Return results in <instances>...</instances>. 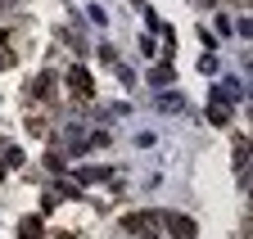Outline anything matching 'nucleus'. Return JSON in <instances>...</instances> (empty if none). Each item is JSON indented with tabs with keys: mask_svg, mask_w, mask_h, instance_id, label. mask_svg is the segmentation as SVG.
<instances>
[{
	"mask_svg": "<svg viewBox=\"0 0 253 239\" xmlns=\"http://www.w3.org/2000/svg\"><path fill=\"white\" fill-rule=\"evenodd\" d=\"M68 91L77 95V100H90L95 95V81H90V72L77 64V68H68Z\"/></svg>",
	"mask_w": 253,
	"mask_h": 239,
	"instance_id": "f257e3e1",
	"label": "nucleus"
},
{
	"mask_svg": "<svg viewBox=\"0 0 253 239\" xmlns=\"http://www.w3.org/2000/svg\"><path fill=\"white\" fill-rule=\"evenodd\" d=\"M158 226H163V230H172L176 239H195V221H190L185 212H168V217L158 221Z\"/></svg>",
	"mask_w": 253,
	"mask_h": 239,
	"instance_id": "f03ea898",
	"label": "nucleus"
},
{
	"mask_svg": "<svg viewBox=\"0 0 253 239\" xmlns=\"http://www.w3.org/2000/svg\"><path fill=\"white\" fill-rule=\"evenodd\" d=\"M212 95H221V100H226V104H235V100H244V95H249V86H244L240 77H231V81H221V86H217V91H212Z\"/></svg>",
	"mask_w": 253,
	"mask_h": 239,
	"instance_id": "7ed1b4c3",
	"label": "nucleus"
},
{
	"mask_svg": "<svg viewBox=\"0 0 253 239\" xmlns=\"http://www.w3.org/2000/svg\"><path fill=\"white\" fill-rule=\"evenodd\" d=\"M45 95H54V77L50 72H41V77L27 81V100H45Z\"/></svg>",
	"mask_w": 253,
	"mask_h": 239,
	"instance_id": "20e7f679",
	"label": "nucleus"
},
{
	"mask_svg": "<svg viewBox=\"0 0 253 239\" xmlns=\"http://www.w3.org/2000/svg\"><path fill=\"white\" fill-rule=\"evenodd\" d=\"M158 221H163L158 212H136V217H126V230H136V235H149Z\"/></svg>",
	"mask_w": 253,
	"mask_h": 239,
	"instance_id": "39448f33",
	"label": "nucleus"
},
{
	"mask_svg": "<svg viewBox=\"0 0 253 239\" xmlns=\"http://www.w3.org/2000/svg\"><path fill=\"white\" fill-rule=\"evenodd\" d=\"M208 122H212V127H226V122H231V104L221 100V95H212V104H208Z\"/></svg>",
	"mask_w": 253,
	"mask_h": 239,
	"instance_id": "423d86ee",
	"label": "nucleus"
},
{
	"mask_svg": "<svg viewBox=\"0 0 253 239\" xmlns=\"http://www.w3.org/2000/svg\"><path fill=\"white\" fill-rule=\"evenodd\" d=\"M181 108H185V100L176 91H158V113H181Z\"/></svg>",
	"mask_w": 253,
	"mask_h": 239,
	"instance_id": "0eeeda50",
	"label": "nucleus"
},
{
	"mask_svg": "<svg viewBox=\"0 0 253 239\" xmlns=\"http://www.w3.org/2000/svg\"><path fill=\"white\" fill-rule=\"evenodd\" d=\"M109 176H113L109 167H82V171H77V181H82V185H95V181H109Z\"/></svg>",
	"mask_w": 253,
	"mask_h": 239,
	"instance_id": "6e6552de",
	"label": "nucleus"
},
{
	"mask_svg": "<svg viewBox=\"0 0 253 239\" xmlns=\"http://www.w3.org/2000/svg\"><path fill=\"white\" fill-rule=\"evenodd\" d=\"M172 77H176V72H172V59H168V64H158V68L149 72V81L158 86V91H163V86H172Z\"/></svg>",
	"mask_w": 253,
	"mask_h": 239,
	"instance_id": "1a4fd4ad",
	"label": "nucleus"
},
{
	"mask_svg": "<svg viewBox=\"0 0 253 239\" xmlns=\"http://www.w3.org/2000/svg\"><path fill=\"white\" fill-rule=\"evenodd\" d=\"M18 239H41V217H23V226H18Z\"/></svg>",
	"mask_w": 253,
	"mask_h": 239,
	"instance_id": "9d476101",
	"label": "nucleus"
},
{
	"mask_svg": "<svg viewBox=\"0 0 253 239\" xmlns=\"http://www.w3.org/2000/svg\"><path fill=\"white\" fill-rule=\"evenodd\" d=\"M0 163H5V167H18V163H23V149L5 144V154H0Z\"/></svg>",
	"mask_w": 253,
	"mask_h": 239,
	"instance_id": "9b49d317",
	"label": "nucleus"
},
{
	"mask_svg": "<svg viewBox=\"0 0 253 239\" xmlns=\"http://www.w3.org/2000/svg\"><path fill=\"white\" fill-rule=\"evenodd\" d=\"M199 72H217V59L212 54H199Z\"/></svg>",
	"mask_w": 253,
	"mask_h": 239,
	"instance_id": "f8f14e48",
	"label": "nucleus"
},
{
	"mask_svg": "<svg viewBox=\"0 0 253 239\" xmlns=\"http://www.w3.org/2000/svg\"><path fill=\"white\" fill-rule=\"evenodd\" d=\"M9 64H14V50H9V45H0V68H9Z\"/></svg>",
	"mask_w": 253,
	"mask_h": 239,
	"instance_id": "ddd939ff",
	"label": "nucleus"
},
{
	"mask_svg": "<svg viewBox=\"0 0 253 239\" xmlns=\"http://www.w3.org/2000/svg\"><path fill=\"white\" fill-rule=\"evenodd\" d=\"M0 176H5V163H0Z\"/></svg>",
	"mask_w": 253,
	"mask_h": 239,
	"instance_id": "4468645a",
	"label": "nucleus"
}]
</instances>
